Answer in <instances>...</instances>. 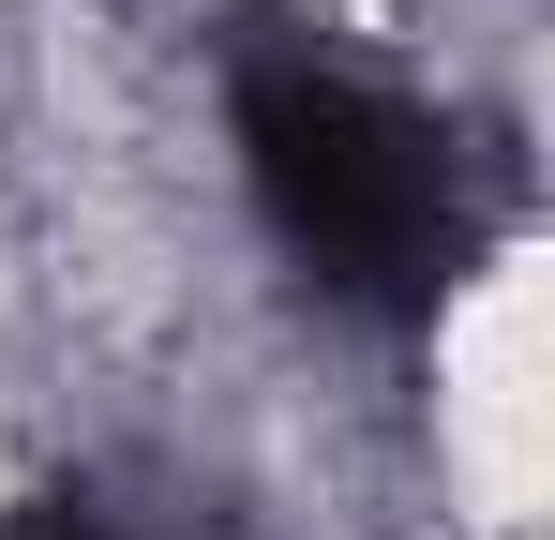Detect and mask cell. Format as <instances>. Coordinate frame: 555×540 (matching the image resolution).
<instances>
[{
  "label": "cell",
  "instance_id": "6da1fadb",
  "mask_svg": "<svg viewBox=\"0 0 555 540\" xmlns=\"http://www.w3.org/2000/svg\"><path fill=\"white\" fill-rule=\"evenodd\" d=\"M225 120H241V180H256L271 241L300 256V285H331L361 316H436L495 241L480 151L405 76L346 61L331 30H285V15L241 30Z\"/></svg>",
  "mask_w": 555,
  "mask_h": 540
},
{
  "label": "cell",
  "instance_id": "7a4b0ae2",
  "mask_svg": "<svg viewBox=\"0 0 555 540\" xmlns=\"http://www.w3.org/2000/svg\"><path fill=\"white\" fill-rule=\"evenodd\" d=\"M0 540H195V526H151V511H120V496H30Z\"/></svg>",
  "mask_w": 555,
  "mask_h": 540
}]
</instances>
